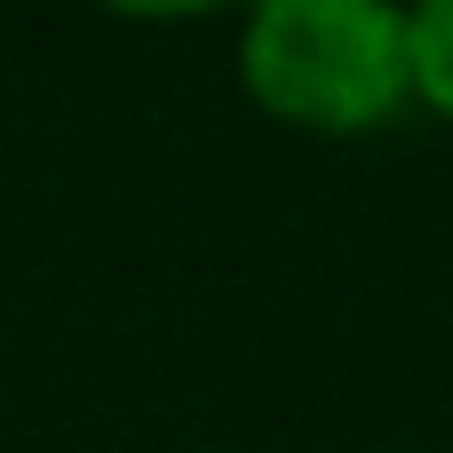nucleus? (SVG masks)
<instances>
[{
  "label": "nucleus",
  "mask_w": 453,
  "mask_h": 453,
  "mask_svg": "<svg viewBox=\"0 0 453 453\" xmlns=\"http://www.w3.org/2000/svg\"><path fill=\"white\" fill-rule=\"evenodd\" d=\"M247 96L319 135H366L414 96L406 16L382 0H263L239 40Z\"/></svg>",
  "instance_id": "1"
},
{
  "label": "nucleus",
  "mask_w": 453,
  "mask_h": 453,
  "mask_svg": "<svg viewBox=\"0 0 453 453\" xmlns=\"http://www.w3.org/2000/svg\"><path fill=\"white\" fill-rule=\"evenodd\" d=\"M406 64H414V96L453 119V0H430L406 16Z\"/></svg>",
  "instance_id": "2"
}]
</instances>
